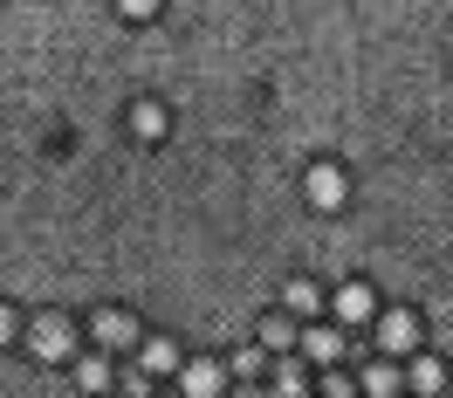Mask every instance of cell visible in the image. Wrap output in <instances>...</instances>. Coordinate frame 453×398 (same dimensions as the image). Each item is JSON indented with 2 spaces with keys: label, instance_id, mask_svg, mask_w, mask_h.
<instances>
[{
  "label": "cell",
  "instance_id": "6da1fadb",
  "mask_svg": "<svg viewBox=\"0 0 453 398\" xmlns=\"http://www.w3.org/2000/svg\"><path fill=\"white\" fill-rule=\"evenodd\" d=\"M337 310H343V323H365V316H371V295H365V288H343Z\"/></svg>",
  "mask_w": 453,
  "mask_h": 398
},
{
  "label": "cell",
  "instance_id": "7a4b0ae2",
  "mask_svg": "<svg viewBox=\"0 0 453 398\" xmlns=\"http://www.w3.org/2000/svg\"><path fill=\"white\" fill-rule=\"evenodd\" d=\"M310 350H316V357H323V364H330V357H337V350H343V337H337V330H316V337H310Z\"/></svg>",
  "mask_w": 453,
  "mask_h": 398
},
{
  "label": "cell",
  "instance_id": "3957f363",
  "mask_svg": "<svg viewBox=\"0 0 453 398\" xmlns=\"http://www.w3.org/2000/svg\"><path fill=\"white\" fill-rule=\"evenodd\" d=\"M365 385H371V392H378V398H392V392H398V371H385V364H378V371H371V378H365Z\"/></svg>",
  "mask_w": 453,
  "mask_h": 398
},
{
  "label": "cell",
  "instance_id": "277c9868",
  "mask_svg": "<svg viewBox=\"0 0 453 398\" xmlns=\"http://www.w3.org/2000/svg\"><path fill=\"white\" fill-rule=\"evenodd\" d=\"M275 392H282V398H303V371H296V364H282V378H275Z\"/></svg>",
  "mask_w": 453,
  "mask_h": 398
},
{
  "label": "cell",
  "instance_id": "5b68a950",
  "mask_svg": "<svg viewBox=\"0 0 453 398\" xmlns=\"http://www.w3.org/2000/svg\"><path fill=\"white\" fill-rule=\"evenodd\" d=\"M385 343H392V350H398V343H412V323H405V316H392V323H385Z\"/></svg>",
  "mask_w": 453,
  "mask_h": 398
},
{
  "label": "cell",
  "instance_id": "8992f818",
  "mask_svg": "<svg viewBox=\"0 0 453 398\" xmlns=\"http://www.w3.org/2000/svg\"><path fill=\"white\" fill-rule=\"evenodd\" d=\"M323 398H350V385H343V378H330V385H323Z\"/></svg>",
  "mask_w": 453,
  "mask_h": 398
},
{
  "label": "cell",
  "instance_id": "52a82bcc",
  "mask_svg": "<svg viewBox=\"0 0 453 398\" xmlns=\"http://www.w3.org/2000/svg\"><path fill=\"white\" fill-rule=\"evenodd\" d=\"M248 398H261V392H248Z\"/></svg>",
  "mask_w": 453,
  "mask_h": 398
}]
</instances>
